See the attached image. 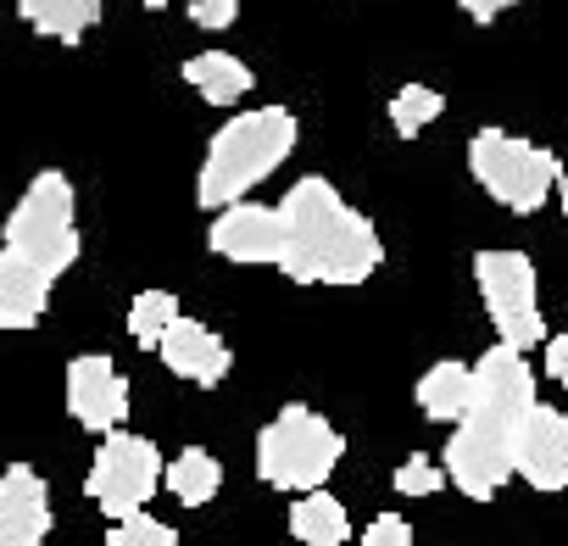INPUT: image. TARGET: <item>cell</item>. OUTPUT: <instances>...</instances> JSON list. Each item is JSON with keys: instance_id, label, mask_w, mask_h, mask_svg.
<instances>
[{"instance_id": "obj_1", "label": "cell", "mask_w": 568, "mask_h": 546, "mask_svg": "<svg viewBox=\"0 0 568 546\" xmlns=\"http://www.w3.org/2000/svg\"><path fill=\"white\" fill-rule=\"evenodd\" d=\"M529 407H535V374H529L524 352L490 346L474 368V407L452 429L446 463H440L463 496L490 502L518 474V429H524Z\"/></svg>"}, {"instance_id": "obj_2", "label": "cell", "mask_w": 568, "mask_h": 546, "mask_svg": "<svg viewBox=\"0 0 568 546\" xmlns=\"http://www.w3.org/2000/svg\"><path fill=\"white\" fill-rule=\"evenodd\" d=\"M278 218H284L278 273L296 285H363L385 256L379 229L357 206H346L341 190L318 173L291 184V195L278 201Z\"/></svg>"}, {"instance_id": "obj_3", "label": "cell", "mask_w": 568, "mask_h": 546, "mask_svg": "<svg viewBox=\"0 0 568 546\" xmlns=\"http://www.w3.org/2000/svg\"><path fill=\"white\" fill-rule=\"evenodd\" d=\"M302 140V123L291 107H256V112H234L206 156H201V179H195V201L206 212H223V206H240L245 190H256L262 179H273L284 162H291Z\"/></svg>"}, {"instance_id": "obj_4", "label": "cell", "mask_w": 568, "mask_h": 546, "mask_svg": "<svg viewBox=\"0 0 568 546\" xmlns=\"http://www.w3.org/2000/svg\"><path fill=\"white\" fill-rule=\"evenodd\" d=\"M0 240H7L0 251L23 256L29 267H40L45 280L57 285L62 273L79 262V251H84V240H79V201H73L68 173H57V168L34 173L23 201L12 206L7 229H0Z\"/></svg>"}, {"instance_id": "obj_5", "label": "cell", "mask_w": 568, "mask_h": 546, "mask_svg": "<svg viewBox=\"0 0 568 546\" xmlns=\"http://www.w3.org/2000/svg\"><path fill=\"white\" fill-rule=\"evenodd\" d=\"M341 452H346L341 429L324 413L302 407V402L278 407V418L256 435V468H262V479L273 491H296V496L324 491V479L335 474Z\"/></svg>"}, {"instance_id": "obj_6", "label": "cell", "mask_w": 568, "mask_h": 546, "mask_svg": "<svg viewBox=\"0 0 568 546\" xmlns=\"http://www.w3.org/2000/svg\"><path fill=\"white\" fill-rule=\"evenodd\" d=\"M468 173L479 179V190L490 201H501L507 212H524V218L540 212L546 195L557 190V156L507 129H479L468 140Z\"/></svg>"}, {"instance_id": "obj_7", "label": "cell", "mask_w": 568, "mask_h": 546, "mask_svg": "<svg viewBox=\"0 0 568 546\" xmlns=\"http://www.w3.org/2000/svg\"><path fill=\"white\" fill-rule=\"evenodd\" d=\"M474 280H479V296H485V313L496 324V346H513V352H529L546 335V318H540V291H535V262L524 251H479L474 256Z\"/></svg>"}, {"instance_id": "obj_8", "label": "cell", "mask_w": 568, "mask_h": 546, "mask_svg": "<svg viewBox=\"0 0 568 546\" xmlns=\"http://www.w3.org/2000/svg\"><path fill=\"white\" fill-rule=\"evenodd\" d=\"M162 485V452L145 441V435H106L95 463H90V479H84V496L118 524V518H134L145 513V502L156 496Z\"/></svg>"}, {"instance_id": "obj_9", "label": "cell", "mask_w": 568, "mask_h": 546, "mask_svg": "<svg viewBox=\"0 0 568 546\" xmlns=\"http://www.w3.org/2000/svg\"><path fill=\"white\" fill-rule=\"evenodd\" d=\"M68 413L95 435H118V424L129 418V380L112 357L84 352L68 363Z\"/></svg>"}, {"instance_id": "obj_10", "label": "cell", "mask_w": 568, "mask_h": 546, "mask_svg": "<svg viewBox=\"0 0 568 546\" xmlns=\"http://www.w3.org/2000/svg\"><path fill=\"white\" fill-rule=\"evenodd\" d=\"M206 245L229 262H273L278 267V251H284V218L278 206H256V201H240V206H223L206 229Z\"/></svg>"}, {"instance_id": "obj_11", "label": "cell", "mask_w": 568, "mask_h": 546, "mask_svg": "<svg viewBox=\"0 0 568 546\" xmlns=\"http://www.w3.org/2000/svg\"><path fill=\"white\" fill-rule=\"evenodd\" d=\"M518 474L535 491H568V418L557 407H529L518 429Z\"/></svg>"}, {"instance_id": "obj_12", "label": "cell", "mask_w": 568, "mask_h": 546, "mask_svg": "<svg viewBox=\"0 0 568 546\" xmlns=\"http://www.w3.org/2000/svg\"><path fill=\"white\" fill-rule=\"evenodd\" d=\"M51 535V491L29 463L0 474V546H40Z\"/></svg>"}, {"instance_id": "obj_13", "label": "cell", "mask_w": 568, "mask_h": 546, "mask_svg": "<svg viewBox=\"0 0 568 546\" xmlns=\"http://www.w3.org/2000/svg\"><path fill=\"white\" fill-rule=\"evenodd\" d=\"M162 363L179 374V380H190V385H223L229 380V368H234V352H229V341L217 335V330H206L201 318H179L168 335H162Z\"/></svg>"}, {"instance_id": "obj_14", "label": "cell", "mask_w": 568, "mask_h": 546, "mask_svg": "<svg viewBox=\"0 0 568 546\" xmlns=\"http://www.w3.org/2000/svg\"><path fill=\"white\" fill-rule=\"evenodd\" d=\"M51 307V280L23 256L0 251V330H34Z\"/></svg>"}, {"instance_id": "obj_15", "label": "cell", "mask_w": 568, "mask_h": 546, "mask_svg": "<svg viewBox=\"0 0 568 546\" xmlns=\"http://www.w3.org/2000/svg\"><path fill=\"white\" fill-rule=\"evenodd\" d=\"M106 12V0H18V18L45 34V40H62V46H79Z\"/></svg>"}, {"instance_id": "obj_16", "label": "cell", "mask_w": 568, "mask_h": 546, "mask_svg": "<svg viewBox=\"0 0 568 546\" xmlns=\"http://www.w3.org/2000/svg\"><path fill=\"white\" fill-rule=\"evenodd\" d=\"M418 407H424V418H435V424H463L468 407H474V368L457 363V357L435 363V368L418 380Z\"/></svg>"}, {"instance_id": "obj_17", "label": "cell", "mask_w": 568, "mask_h": 546, "mask_svg": "<svg viewBox=\"0 0 568 546\" xmlns=\"http://www.w3.org/2000/svg\"><path fill=\"white\" fill-rule=\"evenodd\" d=\"M184 84L212 107H234L251 90V68L240 57H229V51H201V57L184 62Z\"/></svg>"}, {"instance_id": "obj_18", "label": "cell", "mask_w": 568, "mask_h": 546, "mask_svg": "<svg viewBox=\"0 0 568 546\" xmlns=\"http://www.w3.org/2000/svg\"><path fill=\"white\" fill-rule=\"evenodd\" d=\"M291 535H296L302 546H346L352 518H346V507H341L329 491H313V496H296V507H291Z\"/></svg>"}, {"instance_id": "obj_19", "label": "cell", "mask_w": 568, "mask_h": 546, "mask_svg": "<svg viewBox=\"0 0 568 546\" xmlns=\"http://www.w3.org/2000/svg\"><path fill=\"white\" fill-rule=\"evenodd\" d=\"M162 479H168V491H173L184 507H201V502L217 496V485H223V463H217L206 446H184V452L162 468Z\"/></svg>"}, {"instance_id": "obj_20", "label": "cell", "mask_w": 568, "mask_h": 546, "mask_svg": "<svg viewBox=\"0 0 568 546\" xmlns=\"http://www.w3.org/2000/svg\"><path fill=\"white\" fill-rule=\"evenodd\" d=\"M179 318H184V313H179V296H173V291H140V296L129 302V335H134V346H145V352H156L162 335H168Z\"/></svg>"}, {"instance_id": "obj_21", "label": "cell", "mask_w": 568, "mask_h": 546, "mask_svg": "<svg viewBox=\"0 0 568 546\" xmlns=\"http://www.w3.org/2000/svg\"><path fill=\"white\" fill-rule=\"evenodd\" d=\"M390 129H396V140H418L440 112H446V95L440 90H429V84H402L396 95H390Z\"/></svg>"}, {"instance_id": "obj_22", "label": "cell", "mask_w": 568, "mask_h": 546, "mask_svg": "<svg viewBox=\"0 0 568 546\" xmlns=\"http://www.w3.org/2000/svg\"><path fill=\"white\" fill-rule=\"evenodd\" d=\"M106 546H179V535H173L162 518L134 513V518H118V524L106 529Z\"/></svg>"}, {"instance_id": "obj_23", "label": "cell", "mask_w": 568, "mask_h": 546, "mask_svg": "<svg viewBox=\"0 0 568 546\" xmlns=\"http://www.w3.org/2000/svg\"><path fill=\"white\" fill-rule=\"evenodd\" d=\"M446 485V468H435L429 457H407L402 468H396V491L402 496H435Z\"/></svg>"}, {"instance_id": "obj_24", "label": "cell", "mask_w": 568, "mask_h": 546, "mask_svg": "<svg viewBox=\"0 0 568 546\" xmlns=\"http://www.w3.org/2000/svg\"><path fill=\"white\" fill-rule=\"evenodd\" d=\"M234 18H240V0H190V23L206 29V34L234 29Z\"/></svg>"}, {"instance_id": "obj_25", "label": "cell", "mask_w": 568, "mask_h": 546, "mask_svg": "<svg viewBox=\"0 0 568 546\" xmlns=\"http://www.w3.org/2000/svg\"><path fill=\"white\" fill-rule=\"evenodd\" d=\"M363 546H413V524L402 513H379L363 535Z\"/></svg>"}, {"instance_id": "obj_26", "label": "cell", "mask_w": 568, "mask_h": 546, "mask_svg": "<svg viewBox=\"0 0 568 546\" xmlns=\"http://www.w3.org/2000/svg\"><path fill=\"white\" fill-rule=\"evenodd\" d=\"M546 374H551V380H557V385L568 391V330L546 341Z\"/></svg>"}, {"instance_id": "obj_27", "label": "cell", "mask_w": 568, "mask_h": 546, "mask_svg": "<svg viewBox=\"0 0 568 546\" xmlns=\"http://www.w3.org/2000/svg\"><path fill=\"white\" fill-rule=\"evenodd\" d=\"M457 7H463V12H468V18H474V23L485 29V23H496L501 12H513L518 0H457Z\"/></svg>"}, {"instance_id": "obj_28", "label": "cell", "mask_w": 568, "mask_h": 546, "mask_svg": "<svg viewBox=\"0 0 568 546\" xmlns=\"http://www.w3.org/2000/svg\"><path fill=\"white\" fill-rule=\"evenodd\" d=\"M557 201H562V212H568V168H557Z\"/></svg>"}, {"instance_id": "obj_29", "label": "cell", "mask_w": 568, "mask_h": 546, "mask_svg": "<svg viewBox=\"0 0 568 546\" xmlns=\"http://www.w3.org/2000/svg\"><path fill=\"white\" fill-rule=\"evenodd\" d=\"M140 7H145V12H162V7H168V0H140Z\"/></svg>"}]
</instances>
